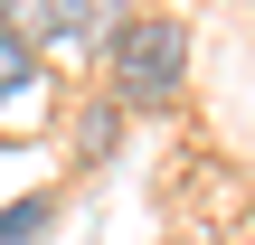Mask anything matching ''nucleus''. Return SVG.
I'll use <instances>...</instances> for the list:
<instances>
[{
	"label": "nucleus",
	"mask_w": 255,
	"mask_h": 245,
	"mask_svg": "<svg viewBox=\"0 0 255 245\" xmlns=\"http://www.w3.org/2000/svg\"><path fill=\"white\" fill-rule=\"evenodd\" d=\"M104 85L123 113H161L180 85H189V28L170 9H132L114 38H104Z\"/></svg>",
	"instance_id": "nucleus-1"
},
{
	"label": "nucleus",
	"mask_w": 255,
	"mask_h": 245,
	"mask_svg": "<svg viewBox=\"0 0 255 245\" xmlns=\"http://www.w3.org/2000/svg\"><path fill=\"white\" fill-rule=\"evenodd\" d=\"M0 28H19L28 47L38 38H66V0H0Z\"/></svg>",
	"instance_id": "nucleus-2"
},
{
	"label": "nucleus",
	"mask_w": 255,
	"mask_h": 245,
	"mask_svg": "<svg viewBox=\"0 0 255 245\" xmlns=\"http://www.w3.org/2000/svg\"><path fill=\"white\" fill-rule=\"evenodd\" d=\"M47 217H57V198H19V208H0V245H38Z\"/></svg>",
	"instance_id": "nucleus-3"
},
{
	"label": "nucleus",
	"mask_w": 255,
	"mask_h": 245,
	"mask_svg": "<svg viewBox=\"0 0 255 245\" xmlns=\"http://www.w3.org/2000/svg\"><path fill=\"white\" fill-rule=\"evenodd\" d=\"M123 19H132V9H123V0H66V38H95V28H104V38H114V28H123Z\"/></svg>",
	"instance_id": "nucleus-4"
},
{
	"label": "nucleus",
	"mask_w": 255,
	"mask_h": 245,
	"mask_svg": "<svg viewBox=\"0 0 255 245\" xmlns=\"http://www.w3.org/2000/svg\"><path fill=\"white\" fill-rule=\"evenodd\" d=\"M28 66H38V47H28L19 28H0V104H9V94L28 85Z\"/></svg>",
	"instance_id": "nucleus-5"
}]
</instances>
